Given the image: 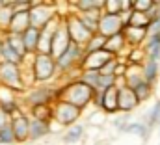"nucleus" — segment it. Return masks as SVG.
I'll return each instance as SVG.
<instances>
[{
  "mask_svg": "<svg viewBox=\"0 0 160 145\" xmlns=\"http://www.w3.org/2000/svg\"><path fill=\"white\" fill-rule=\"evenodd\" d=\"M93 93H95V89H91L84 82L73 80V82L60 84V88H58V101H63L67 104H73V106H77L78 110L84 112V110L91 104Z\"/></svg>",
  "mask_w": 160,
  "mask_h": 145,
  "instance_id": "obj_1",
  "label": "nucleus"
},
{
  "mask_svg": "<svg viewBox=\"0 0 160 145\" xmlns=\"http://www.w3.org/2000/svg\"><path fill=\"white\" fill-rule=\"evenodd\" d=\"M104 50L108 54H112L114 58H125L127 52H128V47H127V41H125L123 34L108 37L106 43H104Z\"/></svg>",
  "mask_w": 160,
  "mask_h": 145,
  "instance_id": "obj_14",
  "label": "nucleus"
},
{
  "mask_svg": "<svg viewBox=\"0 0 160 145\" xmlns=\"http://www.w3.org/2000/svg\"><path fill=\"white\" fill-rule=\"evenodd\" d=\"M2 39L24 60V56H26V48H24V43H22V37L19 36V34H9V32H6V34H0Z\"/></svg>",
  "mask_w": 160,
  "mask_h": 145,
  "instance_id": "obj_27",
  "label": "nucleus"
},
{
  "mask_svg": "<svg viewBox=\"0 0 160 145\" xmlns=\"http://www.w3.org/2000/svg\"><path fill=\"white\" fill-rule=\"evenodd\" d=\"M143 123L147 125L149 130L157 128V127L160 125V99L149 108V112L145 113V121H143Z\"/></svg>",
  "mask_w": 160,
  "mask_h": 145,
  "instance_id": "obj_31",
  "label": "nucleus"
},
{
  "mask_svg": "<svg viewBox=\"0 0 160 145\" xmlns=\"http://www.w3.org/2000/svg\"><path fill=\"white\" fill-rule=\"evenodd\" d=\"M104 43H106V39H104L102 36L93 34V36L89 37V41L84 45V52H86V54H91V52L102 50V48H104Z\"/></svg>",
  "mask_w": 160,
  "mask_h": 145,
  "instance_id": "obj_34",
  "label": "nucleus"
},
{
  "mask_svg": "<svg viewBox=\"0 0 160 145\" xmlns=\"http://www.w3.org/2000/svg\"><path fill=\"white\" fill-rule=\"evenodd\" d=\"M123 132H125V134H134V136H138L142 142H145V140L149 138V132H151V130L147 128V125H145L143 121H128Z\"/></svg>",
  "mask_w": 160,
  "mask_h": 145,
  "instance_id": "obj_25",
  "label": "nucleus"
},
{
  "mask_svg": "<svg viewBox=\"0 0 160 145\" xmlns=\"http://www.w3.org/2000/svg\"><path fill=\"white\" fill-rule=\"evenodd\" d=\"M21 37H22V43H24L26 54H36L38 52V41H39V30L30 26Z\"/></svg>",
  "mask_w": 160,
  "mask_h": 145,
  "instance_id": "obj_24",
  "label": "nucleus"
},
{
  "mask_svg": "<svg viewBox=\"0 0 160 145\" xmlns=\"http://www.w3.org/2000/svg\"><path fill=\"white\" fill-rule=\"evenodd\" d=\"M0 62L13 63V65H22V58L2 39V36H0Z\"/></svg>",
  "mask_w": 160,
  "mask_h": 145,
  "instance_id": "obj_21",
  "label": "nucleus"
},
{
  "mask_svg": "<svg viewBox=\"0 0 160 145\" xmlns=\"http://www.w3.org/2000/svg\"><path fill=\"white\" fill-rule=\"evenodd\" d=\"M101 110L104 112V113H119L118 112V88L114 86V88H110V89H106V91H102V106Z\"/></svg>",
  "mask_w": 160,
  "mask_h": 145,
  "instance_id": "obj_19",
  "label": "nucleus"
},
{
  "mask_svg": "<svg viewBox=\"0 0 160 145\" xmlns=\"http://www.w3.org/2000/svg\"><path fill=\"white\" fill-rule=\"evenodd\" d=\"M127 123H128V121H127L125 117H118V119H114V121H112V125H114V127H116V128H118L119 132H123V130H125Z\"/></svg>",
  "mask_w": 160,
  "mask_h": 145,
  "instance_id": "obj_42",
  "label": "nucleus"
},
{
  "mask_svg": "<svg viewBox=\"0 0 160 145\" xmlns=\"http://www.w3.org/2000/svg\"><path fill=\"white\" fill-rule=\"evenodd\" d=\"M50 132V123L45 121H38L30 117V132H28V142H39L43 138H47Z\"/></svg>",
  "mask_w": 160,
  "mask_h": 145,
  "instance_id": "obj_16",
  "label": "nucleus"
},
{
  "mask_svg": "<svg viewBox=\"0 0 160 145\" xmlns=\"http://www.w3.org/2000/svg\"><path fill=\"white\" fill-rule=\"evenodd\" d=\"M84 132H86V128L77 123V125H73V127H69V128L63 130V134H62V142L67 143V145L78 143L80 140L84 138Z\"/></svg>",
  "mask_w": 160,
  "mask_h": 145,
  "instance_id": "obj_23",
  "label": "nucleus"
},
{
  "mask_svg": "<svg viewBox=\"0 0 160 145\" xmlns=\"http://www.w3.org/2000/svg\"><path fill=\"white\" fill-rule=\"evenodd\" d=\"M28 117L45 121V123H52V106H34L28 110Z\"/></svg>",
  "mask_w": 160,
  "mask_h": 145,
  "instance_id": "obj_28",
  "label": "nucleus"
},
{
  "mask_svg": "<svg viewBox=\"0 0 160 145\" xmlns=\"http://www.w3.org/2000/svg\"><path fill=\"white\" fill-rule=\"evenodd\" d=\"M82 117V110H78L73 104H67L63 101H56L52 104V123H56L60 128H69L78 123Z\"/></svg>",
  "mask_w": 160,
  "mask_h": 145,
  "instance_id": "obj_7",
  "label": "nucleus"
},
{
  "mask_svg": "<svg viewBox=\"0 0 160 145\" xmlns=\"http://www.w3.org/2000/svg\"><path fill=\"white\" fill-rule=\"evenodd\" d=\"M69 45H71V37L67 34V30H65V24L62 22L60 24V28L54 32V37H52V47H50V56L54 58V60H58L67 48H69Z\"/></svg>",
  "mask_w": 160,
  "mask_h": 145,
  "instance_id": "obj_12",
  "label": "nucleus"
},
{
  "mask_svg": "<svg viewBox=\"0 0 160 145\" xmlns=\"http://www.w3.org/2000/svg\"><path fill=\"white\" fill-rule=\"evenodd\" d=\"M102 15H121V0H104Z\"/></svg>",
  "mask_w": 160,
  "mask_h": 145,
  "instance_id": "obj_36",
  "label": "nucleus"
},
{
  "mask_svg": "<svg viewBox=\"0 0 160 145\" xmlns=\"http://www.w3.org/2000/svg\"><path fill=\"white\" fill-rule=\"evenodd\" d=\"M0 86L6 88V89H9V91H13L15 95L21 97L26 91L21 65H13V63L0 62Z\"/></svg>",
  "mask_w": 160,
  "mask_h": 145,
  "instance_id": "obj_4",
  "label": "nucleus"
},
{
  "mask_svg": "<svg viewBox=\"0 0 160 145\" xmlns=\"http://www.w3.org/2000/svg\"><path fill=\"white\" fill-rule=\"evenodd\" d=\"M102 11H89V13H78L80 22L84 24V28L93 36L97 34V28H99V19H101Z\"/></svg>",
  "mask_w": 160,
  "mask_h": 145,
  "instance_id": "obj_22",
  "label": "nucleus"
},
{
  "mask_svg": "<svg viewBox=\"0 0 160 145\" xmlns=\"http://www.w3.org/2000/svg\"><path fill=\"white\" fill-rule=\"evenodd\" d=\"M32 74H34L36 84H54L60 78L58 69H56V60L50 54H34Z\"/></svg>",
  "mask_w": 160,
  "mask_h": 145,
  "instance_id": "obj_3",
  "label": "nucleus"
},
{
  "mask_svg": "<svg viewBox=\"0 0 160 145\" xmlns=\"http://www.w3.org/2000/svg\"><path fill=\"white\" fill-rule=\"evenodd\" d=\"M125 60H127V63H130V65H143V63H145V60H147L143 47H134V48H128V52H127Z\"/></svg>",
  "mask_w": 160,
  "mask_h": 145,
  "instance_id": "obj_29",
  "label": "nucleus"
},
{
  "mask_svg": "<svg viewBox=\"0 0 160 145\" xmlns=\"http://www.w3.org/2000/svg\"><path fill=\"white\" fill-rule=\"evenodd\" d=\"M84 47H80L77 43H71L69 48L56 60V69H58V74L60 76H65L69 72L80 71V63L84 60Z\"/></svg>",
  "mask_w": 160,
  "mask_h": 145,
  "instance_id": "obj_5",
  "label": "nucleus"
},
{
  "mask_svg": "<svg viewBox=\"0 0 160 145\" xmlns=\"http://www.w3.org/2000/svg\"><path fill=\"white\" fill-rule=\"evenodd\" d=\"M99 78H101V72L99 71H80V76H78L80 82H84L86 86H89L95 91L99 88Z\"/></svg>",
  "mask_w": 160,
  "mask_h": 145,
  "instance_id": "obj_35",
  "label": "nucleus"
},
{
  "mask_svg": "<svg viewBox=\"0 0 160 145\" xmlns=\"http://www.w3.org/2000/svg\"><path fill=\"white\" fill-rule=\"evenodd\" d=\"M123 80H125V86L130 88V89L136 88L140 82H143V71H142V65H130V63H127V72H125Z\"/></svg>",
  "mask_w": 160,
  "mask_h": 145,
  "instance_id": "obj_20",
  "label": "nucleus"
},
{
  "mask_svg": "<svg viewBox=\"0 0 160 145\" xmlns=\"http://www.w3.org/2000/svg\"><path fill=\"white\" fill-rule=\"evenodd\" d=\"M28 28H30V15H28V11H24V13H13V19H11V22H9L8 32H9V34H19V36H22Z\"/></svg>",
  "mask_w": 160,
  "mask_h": 145,
  "instance_id": "obj_17",
  "label": "nucleus"
},
{
  "mask_svg": "<svg viewBox=\"0 0 160 145\" xmlns=\"http://www.w3.org/2000/svg\"><path fill=\"white\" fill-rule=\"evenodd\" d=\"M123 37L127 41V47L128 48H134V47H143L145 39H147V30L145 28H134V26H125L123 28Z\"/></svg>",
  "mask_w": 160,
  "mask_h": 145,
  "instance_id": "obj_15",
  "label": "nucleus"
},
{
  "mask_svg": "<svg viewBox=\"0 0 160 145\" xmlns=\"http://www.w3.org/2000/svg\"><path fill=\"white\" fill-rule=\"evenodd\" d=\"M155 0H134V11H140V13H149L153 8H155Z\"/></svg>",
  "mask_w": 160,
  "mask_h": 145,
  "instance_id": "obj_39",
  "label": "nucleus"
},
{
  "mask_svg": "<svg viewBox=\"0 0 160 145\" xmlns=\"http://www.w3.org/2000/svg\"><path fill=\"white\" fill-rule=\"evenodd\" d=\"M114 56L108 54L104 48L102 50H97V52H91V54H84V60L80 63V71H101Z\"/></svg>",
  "mask_w": 160,
  "mask_h": 145,
  "instance_id": "obj_10",
  "label": "nucleus"
},
{
  "mask_svg": "<svg viewBox=\"0 0 160 145\" xmlns=\"http://www.w3.org/2000/svg\"><path fill=\"white\" fill-rule=\"evenodd\" d=\"M143 50H145L147 60L160 63V34H149L143 43Z\"/></svg>",
  "mask_w": 160,
  "mask_h": 145,
  "instance_id": "obj_18",
  "label": "nucleus"
},
{
  "mask_svg": "<svg viewBox=\"0 0 160 145\" xmlns=\"http://www.w3.org/2000/svg\"><path fill=\"white\" fill-rule=\"evenodd\" d=\"M9 127L13 130L15 143H19V145L28 143V132H30V117H28V113H21V115L13 117Z\"/></svg>",
  "mask_w": 160,
  "mask_h": 145,
  "instance_id": "obj_11",
  "label": "nucleus"
},
{
  "mask_svg": "<svg viewBox=\"0 0 160 145\" xmlns=\"http://www.w3.org/2000/svg\"><path fill=\"white\" fill-rule=\"evenodd\" d=\"M116 67H118V58H112L99 72H101V74H114V72H116Z\"/></svg>",
  "mask_w": 160,
  "mask_h": 145,
  "instance_id": "obj_40",
  "label": "nucleus"
},
{
  "mask_svg": "<svg viewBox=\"0 0 160 145\" xmlns=\"http://www.w3.org/2000/svg\"><path fill=\"white\" fill-rule=\"evenodd\" d=\"M114 86H116V76H114V74H101L97 91H106V89H110V88H114Z\"/></svg>",
  "mask_w": 160,
  "mask_h": 145,
  "instance_id": "obj_37",
  "label": "nucleus"
},
{
  "mask_svg": "<svg viewBox=\"0 0 160 145\" xmlns=\"http://www.w3.org/2000/svg\"><path fill=\"white\" fill-rule=\"evenodd\" d=\"M123 28H125V22H123L121 15H101L97 34L102 36L104 39H108L112 36L123 34Z\"/></svg>",
  "mask_w": 160,
  "mask_h": 145,
  "instance_id": "obj_9",
  "label": "nucleus"
},
{
  "mask_svg": "<svg viewBox=\"0 0 160 145\" xmlns=\"http://www.w3.org/2000/svg\"><path fill=\"white\" fill-rule=\"evenodd\" d=\"M153 88H155V86L147 84L145 80H143V82H140L136 88H132V91H134V95H136V99H138V102H140V104L151 99V95H153Z\"/></svg>",
  "mask_w": 160,
  "mask_h": 145,
  "instance_id": "obj_32",
  "label": "nucleus"
},
{
  "mask_svg": "<svg viewBox=\"0 0 160 145\" xmlns=\"http://www.w3.org/2000/svg\"><path fill=\"white\" fill-rule=\"evenodd\" d=\"M9 123H11V119H9V117H8V115H6V113H4V112L0 110V128H4V127H8Z\"/></svg>",
  "mask_w": 160,
  "mask_h": 145,
  "instance_id": "obj_43",
  "label": "nucleus"
},
{
  "mask_svg": "<svg viewBox=\"0 0 160 145\" xmlns=\"http://www.w3.org/2000/svg\"><path fill=\"white\" fill-rule=\"evenodd\" d=\"M142 71H143V80L151 86L157 84L158 80V72H160V63L158 62H153V60H145V63L142 65Z\"/></svg>",
  "mask_w": 160,
  "mask_h": 145,
  "instance_id": "obj_26",
  "label": "nucleus"
},
{
  "mask_svg": "<svg viewBox=\"0 0 160 145\" xmlns=\"http://www.w3.org/2000/svg\"><path fill=\"white\" fill-rule=\"evenodd\" d=\"M11 19H13V9L9 6V0H4V6L0 8V34L8 32Z\"/></svg>",
  "mask_w": 160,
  "mask_h": 145,
  "instance_id": "obj_30",
  "label": "nucleus"
},
{
  "mask_svg": "<svg viewBox=\"0 0 160 145\" xmlns=\"http://www.w3.org/2000/svg\"><path fill=\"white\" fill-rule=\"evenodd\" d=\"M58 88L60 84H36L32 88H28L21 97V106L26 108H34V106H52L58 101Z\"/></svg>",
  "mask_w": 160,
  "mask_h": 145,
  "instance_id": "obj_2",
  "label": "nucleus"
},
{
  "mask_svg": "<svg viewBox=\"0 0 160 145\" xmlns=\"http://www.w3.org/2000/svg\"><path fill=\"white\" fill-rule=\"evenodd\" d=\"M28 15H30V26L43 30L56 15H60L58 4H54V2H32Z\"/></svg>",
  "mask_w": 160,
  "mask_h": 145,
  "instance_id": "obj_6",
  "label": "nucleus"
},
{
  "mask_svg": "<svg viewBox=\"0 0 160 145\" xmlns=\"http://www.w3.org/2000/svg\"><path fill=\"white\" fill-rule=\"evenodd\" d=\"M138 106H140V102H138V99L130 88H127V86L118 88V112L119 113H128V112L136 110Z\"/></svg>",
  "mask_w": 160,
  "mask_h": 145,
  "instance_id": "obj_13",
  "label": "nucleus"
},
{
  "mask_svg": "<svg viewBox=\"0 0 160 145\" xmlns=\"http://www.w3.org/2000/svg\"><path fill=\"white\" fill-rule=\"evenodd\" d=\"M158 136H160V125H158Z\"/></svg>",
  "mask_w": 160,
  "mask_h": 145,
  "instance_id": "obj_44",
  "label": "nucleus"
},
{
  "mask_svg": "<svg viewBox=\"0 0 160 145\" xmlns=\"http://www.w3.org/2000/svg\"><path fill=\"white\" fill-rule=\"evenodd\" d=\"M0 145H15V136L9 125L0 128Z\"/></svg>",
  "mask_w": 160,
  "mask_h": 145,
  "instance_id": "obj_38",
  "label": "nucleus"
},
{
  "mask_svg": "<svg viewBox=\"0 0 160 145\" xmlns=\"http://www.w3.org/2000/svg\"><path fill=\"white\" fill-rule=\"evenodd\" d=\"M149 34H160V15H157L155 19H151V22L147 26V36Z\"/></svg>",
  "mask_w": 160,
  "mask_h": 145,
  "instance_id": "obj_41",
  "label": "nucleus"
},
{
  "mask_svg": "<svg viewBox=\"0 0 160 145\" xmlns=\"http://www.w3.org/2000/svg\"><path fill=\"white\" fill-rule=\"evenodd\" d=\"M63 24H65V30H67V34L71 37V43H77L80 47H84V45L89 41L91 34L84 28V24L80 22V19H78L77 13L69 11V13L63 17Z\"/></svg>",
  "mask_w": 160,
  "mask_h": 145,
  "instance_id": "obj_8",
  "label": "nucleus"
},
{
  "mask_svg": "<svg viewBox=\"0 0 160 145\" xmlns=\"http://www.w3.org/2000/svg\"><path fill=\"white\" fill-rule=\"evenodd\" d=\"M149 22H151V19H149L145 13L132 11L130 17H128V22H127V24H128V26H134V28H145V30H147Z\"/></svg>",
  "mask_w": 160,
  "mask_h": 145,
  "instance_id": "obj_33",
  "label": "nucleus"
}]
</instances>
